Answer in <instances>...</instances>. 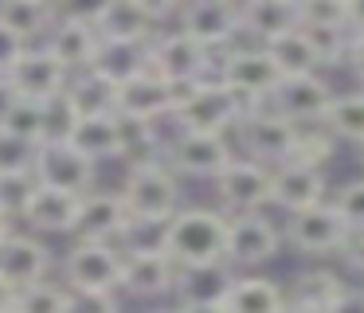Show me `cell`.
<instances>
[{
    "label": "cell",
    "instance_id": "6da1fadb",
    "mask_svg": "<svg viewBox=\"0 0 364 313\" xmlns=\"http://www.w3.org/2000/svg\"><path fill=\"white\" fill-rule=\"evenodd\" d=\"M228 223L220 208L212 203H188L168 223V258L184 274L220 270L228 266Z\"/></svg>",
    "mask_w": 364,
    "mask_h": 313
},
{
    "label": "cell",
    "instance_id": "7a4b0ae2",
    "mask_svg": "<svg viewBox=\"0 0 364 313\" xmlns=\"http://www.w3.org/2000/svg\"><path fill=\"white\" fill-rule=\"evenodd\" d=\"M173 90H176L173 122L181 133H220V137H231L239 129V122L247 117V110H251L220 78H204V83H192V86H173Z\"/></svg>",
    "mask_w": 364,
    "mask_h": 313
},
{
    "label": "cell",
    "instance_id": "3957f363",
    "mask_svg": "<svg viewBox=\"0 0 364 313\" xmlns=\"http://www.w3.org/2000/svg\"><path fill=\"white\" fill-rule=\"evenodd\" d=\"M118 196L126 203L129 219H173L181 211V176L161 153L149 161L126 164Z\"/></svg>",
    "mask_w": 364,
    "mask_h": 313
},
{
    "label": "cell",
    "instance_id": "277c9868",
    "mask_svg": "<svg viewBox=\"0 0 364 313\" xmlns=\"http://www.w3.org/2000/svg\"><path fill=\"white\" fill-rule=\"evenodd\" d=\"M176 16H181V4H161V0H102L90 8L102 43L134 47H149L168 28V20L176 23Z\"/></svg>",
    "mask_w": 364,
    "mask_h": 313
},
{
    "label": "cell",
    "instance_id": "5b68a950",
    "mask_svg": "<svg viewBox=\"0 0 364 313\" xmlns=\"http://www.w3.org/2000/svg\"><path fill=\"white\" fill-rule=\"evenodd\" d=\"M215 78L223 86H231L251 110L267 106L270 94L282 86V70L270 63L267 47H259V43H235L231 51H223L220 67H215Z\"/></svg>",
    "mask_w": 364,
    "mask_h": 313
},
{
    "label": "cell",
    "instance_id": "8992f818",
    "mask_svg": "<svg viewBox=\"0 0 364 313\" xmlns=\"http://www.w3.org/2000/svg\"><path fill=\"white\" fill-rule=\"evenodd\" d=\"M149 67L173 86H192V83H204V78H215L220 55L200 47L196 39L184 36L181 28H165L149 43Z\"/></svg>",
    "mask_w": 364,
    "mask_h": 313
},
{
    "label": "cell",
    "instance_id": "52a82bcc",
    "mask_svg": "<svg viewBox=\"0 0 364 313\" xmlns=\"http://www.w3.org/2000/svg\"><path fill=\"white\" fill-rule=\"evenodd\" d=\"M348 235H353V231H348V223L337 216V208H333L329 200L282 219L286 247H290L294 255H301V258H314V262L341 255V247H345Z\"/></svg>",
    "mask_w": 364,
    "mask_h": 313
},
{
    "label": "cell",
    "instance_id": "ba28073f",
    "mask_svg": "<svg viewBox=\"0 0 364 313\" xmlns=\"http://www.w3.org/2000/svg\"><path fill=\"white\" fill-rule=\"evenodd\" d=\"M122 266H126V250L118 243H87L75 239L63 255V286L67 290H110L122 294Z\"/></svg>",
    "mask_w": 364,
    "mask_h": 313
},
{
    "label": "cell",
    "instance_id": "9c48e42d",
    "mask_svg": "<svg viewBox=\"0 0 364 313\" xmlns=\"http://www.w3.org/2000/svg\"><path fill=\"white\" fill-rule=\"evenodd\" d=\"M270 180H274V169L251 161V156H235L212 180L215 208L223 216H259V211L270 208Z\"/></svg>",
    "mask_w": 364,
    "mask_h": 313
},
{
    "label": "cell",
    "instance_id": "30bf717a",
    "mask_svg": "<svg viewBox=\"0 0 364 313\" xmlns=\"http://www.w3.org/2000/svg\"><path fill=\"white\" fill-rule=\"evenodd\" d=\"M228 266L235 274H262V266L282 255L286 239L274 219L259 216H228Z\"/></svg>",
    "mask_w": 364,
    "mask_h": 313
},
{
    "label": "cell",
    "instance_id": "8fae6325",
    "mask_svg": "<svg viewBox=\"0 0 364 313\" xmlns=\"http://www.w3.org/2000/svg\"><path fill=\"white\" fill-rule=\"evenodd\" d=\"M176 28L192 36L200 47H208L212 55H223L243 39V4H235V0H192V4H181Z\"/></svg>",
    "mask_w": 364,
    "mask_h": 313
},
{
    "label": "cell",
    "instance_id": "7c38bea8",
    "mask_svg": "<svg viewBox=\"0 0 364 313\" xmlns=\"http://www.w3.org/2000/svg\"><path fill=\"white\" fill-rule=\"evenodd\" d=\"M239 145H243V156L267 164V169H278L294 156V141H298V125L286 122L282 114H274L270 106H255L247 110V117L235 129Z\"/></svg>",
    "mask_w": 364,
    "mask_h": 313
},
{
    "label": "cell",
    "instance_id": "4fadbf2b",
    "mask_svg": "<svg viewBox=\"0 0 364 313\" xmlns=\"http://www.w3.org/2000/svg\"><path fill=\"white\" fill-rule=\"evenodd\" d=\"M43 47H48L51 59H55L71 78L95 70L98 51H102V36H98L95 20H90V8H87V12H79V8L67 12V8H63V16L55 20V28H51V36H48V43H43Z\"/></svg>",
    "mask_w": 364,
    "mask_h": 313
},
{
    "label": "cell",
    "instance_id": "5bb4252c",
    "mask_svg": "<svg viewBox=\"0 0 364 313\" xmlns=\"http://www.w3.org/2000/svg\"><path fill=\"white\" fill-rule=\"evenodd\" d=\"M32 176L40 188H55V192H71V196H87L95 192L98 180V164L90 156H82L71 141H48L36 149V164Z\"/></svg>",
    "mask_w": 364,
    "mask_h": 313
},
{
    "label": "cell",
    "instance_id": "9a60e30c",
    "mask_svg": "<svg viewBox=\"0 0 364 313\" xmlns=\"http://www.w3.org/2000/svg\"><path fill=\"white\" fill-rule=\"evenodd\" d=\"M165 161L173 164L176 176L215 180L235 161V149H231V137H220V133H181L176 129L165 141Z\"/></svg>",
    "mask_w": 364,
    "mask_h": 313
},
{
    "label": "cell",
    "instance_id": "2e32d148",
    "mask_svg": "<svg viewBox=\"0 0 364 313\" xmlns=\"http://www.w3.org/2000/svg\"><path fill=\"white\" fill-rule=\"evenodd\" d=\"M173 110H176L173 83H165L153 67L141 70V75H134L129 83H122L118 90H114V114L129 117V122L161 125L165 117L173 122Z\"/></svg>",
    "mask_w": 364,
    "mask_h": 313
},
{
    "label": "cell",
    "instance_id": "e0dca14e",
    "mask_svg": "<svg viewBox=\"0 0 364 313\" xmlns=\"http://www.w3.org/2000/svg\"><path fill=\"white\" fill-rule=\"evenodd\" d=\"M333 98H337V90L325 75H301V78H282V86L270 94L267 106L294 125H321Z\"/></svg>",
    "mask_w": 364,
    "mask_h": 313
},
{
    "label": "cell",
    "instance_id": "ac0fdd59",
    "mask_svg": "<svg viewBox=\"0 0 364 313\" xmlns=\"http://www.w3.org/2000/svg\"><path fill=\"white\" fill-rule=\"evenodd\" d=\"M184 270L168 255H126L122 266V294L137 297L145 305L176 302V286H181Z\"/></svg>",
    "mask_w": 364,
    "mask_h": 313
},
{
    "label": "cell",
    "instance_id": "d6986e66",
    "mask_svg": "<svg viewBox=\"0 0 364 313\" xmlns=\"http://www.w3.org/2000/svg\"><path fill=\"white\" fill-rule=\"evenodd\" d=\"M329 200V180L321 169H309V164H278L274 180H270V208H278L282 216H298L306 208Z\"/></svg>",
    "mask_w": 364,
    "mask_h": 313
},
{
    "label": "cell",
    "instance_id": "ffe728a7",
    "mask_svg": "<svg viewBox=\"0 0 364 313\" xmlns=\"http://www.w3.org/2000/svg\"><path fill=\"white\" fill-rule=\"evenodd\" d=\"M79 208H82V196L36 184L32 200L20 211V223H24V231L40 235V239H48V235H75V227H79Z\"/></svg>",
    "mask_w": 364,
    "mask_h": 313
},
{
    "label": "cell",
    "instance_id": "44dd1931",
    "mask_svg": "<svg viewBox=\"0 0 364 313\" xmlns=\"http://www.w3.org/2000/svg\"><path fill=\"white\" fill-rule=\"evenodd\" d=\"M129 227V211L122 203L118 188H95V192L82 196L79 208V227H75V239L87 243H118Z\"/></svg>",
    "mask_w": 364,
    "mask_h": 313
},
{
    "label": "cell",
    "instance_id": "7402d4cb",
    "mask_svg": "<svg viewBox=\"0 0 364 313\" xmlns=\"http://www.w3.org/2000/svg\"><path fill=\"white\" fill-rule=\"evenodd\" d=\"M51 274V250L40 235L20 231L0 247V278L9 282L12 290H28L36 282H48Z\"/></svg>",
    "mask_w": 364,
    "mask_h": 313
},
{
    "label": "cell",
    "instance_id": "603a6c76",
    "mask_svg": "<svg viewBox=\"0 0 364 313\" xmlns=\"http://www.w3.org/2000/svg\"><path fill=\"white\" fill-rule=\"evenodd\" d=\"M9 83H12V90H16L20 98L48 102V98H55V94H63L67 86H71V75L51 59L48 47H28L24 59L12 67Z\"/></svg>",
    "mask_w": 364,
    "mask_h": 313
},
{
    "label": "cell",
    "instance_id": "cb8c5ba5",
    "mask_svg": "<svg viewBox=\"0 0 364 313\" xmlns=\"http://www.w3.org/2000/svg\"><path fill=\"white\" fill-rule=\"evenodd\" d=\"M348 286H353V282L341 278V270H333V266H325V262H314L286 282V302L301 305V309H314V313H329Z\"/></svg>",
    "mask_w": 364,
    "mask_h": 313
},
{
    "label": "cell",
    "instance_id": "d4e9b609",
    "mask_svg": "<svg viewBox=\"0 0 364 313\" xmlns=\"http://www.w3.org/2000/svg\"><path fill=\"white\" fill-rule=\"evenodd\" d=\"M59 16H63V8L48 4V0H0V28H9L24 47L48 43Z\"/></svg>",
    "mask_w": 364,
    "mask_h": 313
},
{
    "label": "cell",
    "instance_id": "484cf974",
    "mask_svg": "<svg viewBox=\"0 0 364 313\" xmlns=\"http://www.w3.org/2000/svg\"><path fill=\"white\" fill-rule=\"evenodd\" d=\"M298 28H301L298 0H247L243 4V39H251L259 47Z\"/></svg>",
    "mask_w": 364,
    "mask_h": 313
},
{
    "label": "cell",
    "instance_id": "4316f807",
    "mask_svg": "<svg viewBox=\"0 0 364 313\" xmlns=\"http://www.w3.org/2000/svg\"><path fill=\"white\" fill-rule=\"evenodd\" d=\"M231 313H282L286 309V282L270 274H235L223 294Z\"/></svg>",
    "mask_w": 364,
    "mask_h": 313
},
{
    "label": "cell",
    "instance_id": "83f0119b",
    "mask_svg": "<svg viewBox=\"0 0 364 313\" xmlns=\"http://www.w3.org/2000/svg\"><path fill=\"white\" fill-rule=\"evenodd\" d=\"M71 145L95 164L102 161H122L126 141H122V117L118 114H82L79 129L71 133Z\"/></svg>",
    "mask_w": 364,
    "mask_h": 313
},
{
    "label": "cell",
    "instance_id": "f1b7e54d",
    "mask_svg": "<svg viewBox=\"0 0 364 313\" xmlns=\"http://www.w3.org/2000/svg\"><path fill=\"white\" fill-rule=\"evenodd\" d=\"M270 55V63H274L278 70H282V78H301V75H325L321 59H317L314 43H309L306 31H286V36L270 39V43H262Z\"/></svg>",
    "mask_w": 364,
    "mask_h": 313
},
{
    "label": "cell",
    "instance_id": "f546056e",
    "mask_svg": "<svg viewBox=\"0 0 364 313\" xmlns=\"http://www.w3.org/2000/svg\"><path fill=\"white\" fill-rule=\"evenodd\" d=\"M325 129L337 141L348 145H364V90H337L329 114H325Z\"/></svg>",
    "mask_w": 364,
    "mask_h": 313
},
{
    "label": "cell",
    "instance_id": "4dcf8cb0",
    "mask_svg": "<svg viewBox=\"0 0 364 313\" xmlns=\"http://www.w3.org/2000/svg\"><path fill=\"white\" fill-rule=\"evenodd\" d=\"M141 70H149V47H134V43H102L95 63V75H102L114 86L129 83Z\"/></svg>",
    "mask_w": 364,
    "mask_h": 313
},
{
    "label": "cell",
    "instance_id": "1f68e13d",
    "mask_svg": "<svg viewBox=\"0 0 364 313\" xmlns=\"http://www.w3.org/2000/svg\"><path fill=\"white\" fill-rule=\"evenodd\" d=\"M298 8L309 31H353V0H298Z\"/></svg>",
    "mask_w": 364,
    "mask_h": 313
},
{
    "label": "cell",
    "instance_id": "d6a6232c",
    "mask_svg": "<svg viewBox=\"0 0 364 313\" xmlns=\"http://www.w3.org/2000/svg\"><path fill=\"white\" fill-rule=\"evenodd\" d=\"M0 133H9V137L24 141V145L40 149L48 145V125H43V102H28L20 98L16 106H12V114L0 122Z\"/></svg>",
    "mask_w": 364,
    "mask_h": 313
},
{
    "label": "cell",
    "instance_id": "836d02e7",
    "mask_svg": "<svg viewBox=\"0 0 364 313\" xmlns=\"http://www.w3.org/2000/svg\"><path fill=\"white\" fill-rule=\"evenodd\" d=\"M337 145H341V141L325 129V122L321 125H298V141H294V156H290V161L325 172V164L337 156Z\"/></svg>",
    "mask_w": 364,
    "mask_h": 313
},
{
    "label": "cell",
    "instance_id": "e575fe53",
    "mask_svg": "<svg viewBox=\"0 0 364 313\" xmlns=\"http://www.w3.org/2000/svg\"><path fill=\"white\" fill-rule=\"evenodd\" d=\"M168 223L173 219H129L122 250L126 255H168Z\"/></svg>",
    "mask_w": 364,
    "mask_h": 313
},
{
    "label": "cell",
    "instance_id": "d590c367",
    "mask_svg": "<svg viewBox=\"0 0 364 313\" xmlns=\"http://www.w3.org/2000/svg\"><path fill=\"white\" fill-rule=\"evenodd\" d=\"M82 122V110L79 102H75L71 86H67L63 94H55V98L43 102V125H48V141H71V133L79 129Z\"/></svg>",
    "mask_w": 364,
    "mask_h": 313
},
{
    "label": "cell",
    "instance_id": "8d00e7d4",
    "mask_svg": "<svg viewBox=\"0 0 364 313\" xmlns=\"http://www.w3.org/2000/svg\"><path fill=\"white\" fill-rule=\"evenodd\" d=\"M114 90H118V86L106 83V78L95 75V70L71 78V94H75V102H79L82 114H114Z\"/></svg>",
    "mask_w": 364,
    "mask_h": 313
},
{
    "label": "cell",
    "instance_id": "74e56055",
    "mask_svg": "<svg viewBox=\"0 0 364 313\" xmlns=\"http://www.w3.org/2000/svg\"><path fill=\"white\" fill-rule=\"evenodd\" d=\"M16 313H67V286L63 282H36V286L20 290Z\"/></svg>",
    "mask_w": 364,
    "mask_h": 313
},
{
    "label": "cell",
    "instance_id": "f35d334b",
    "mask_svg": "<svg viewBox=\"0 0 364 313\" xmlns=\"http://www.w3.org/2000/svg\"><path fill=\"white\" fill-rule=\"evenodd\" d=\"M329 203L348 223V231H364V176H353V180H345V184H337L329 196Z\"/></svg>",
    "mask_w": 364,
    "mask_h": 313
},
{
    "label": "cell",
    "instance_id": "ab89813d",
    "mask_svg": "<svg viewBox=\"0 0 364 313\" xmlns=\"http://www.w3.org/2000/svg\"><path fill=\"white\" fill-rule=\"evenodd\" d=\"M36 192V176L32 172H16V176H0V211H9L12 219H20L24 203Z\"/></svg>",
    "mask_w": 364,
    "mask_h": 313
},
{
    "label": "cell",
    "instance_id": "60d3db41",
    "mask_svg": "<svg viewBox=\"0 0 364 313\" xmlns=\"http://www.w3.org/2000/svg\"><path fill=\"white\" fill-rule=\"evenodd\" d=\"M67 313H122V294H110V290H67Z\"/></svg>",
    "mask_w": 364,
    "mask_h": 313
},
{
    "label": "cell",
    "instance_id": "b9f144b4",
    "mask_svg": "<svg viewBox=\"0 0 364 313\" xmlns=\"http://www.w3.org/2000/svg\"><path fill=\"white\" fill-rule=\"evenodd\" d=\"M36 164V149L24 141L0 133V176H16V172H32Z\"/></svg>",
    "mask_w": 364,
    "mask_h": 313
},
{
    "label": "cell",
    "instance_id": "7bdbcfd3",
    "mask_svg": "<svg viewBox=\"0 0 364 313\" xmlns=\"http://www.w3.org/2000/svg\"><path fill=\"white\" fill-rule=\"evenodd\" d=\"M24 51H28V47L20 43L9 28H0V75H12V67L24 59Z\"/></svg>",
    "mask_w": 364,
    "mask_h": 313
},
{
    "label": "cell",
    "instance_id": "ee69618b",
    "mask_svg": "<svg viewBox=\"0 0 364 313\" xmlns=\"http://www.w3.org/2000/svg\"><path fill=\"white\" fill-rule=\"evenodd\" d=\"M337 258L348 266V270H356V274L364 278V231H353V235H348V239H345V247H341V255H337Z\"/></svg>",
    "mask_w": 364,
    "mask_h": 313
},
{
    "label": "cell",
    "instance_id": "f6af8a7d",
    "mask_svg": "<svg viewBox=\"0 0 364 313\" xmlns=\"http://www.w3.org/2000/svg\"><path fill=\"white\" fill-rule=\"evenodd\" d=\"M329 313H364V282H360V286H348L345 294H341V302L333 305Z\"/></svg>",
    "mask_w": 364,
    "mask_h": 313
},
{
    "label": "cell",
    "instance_id": "bcb514c9",
    "mask_svg": "<svg viewBox=\"0 0 364 313\" xmlns=\"http://www.w3.org/2000/svg\"><path fill=\"white\" fill-rule=\"evenodd\" d=\"M181 313H231L223 297H204V302H176Z\"/></svg>",
    "mask_w": 364,
    "mask_h": 313
},
{
    "label": "cell",
    "instance_id": "7dc6e473",
    "mask_svg": "<svg viewBox=\"0 0 364 313\" xmlns=\"http://www.w3.org/2000/svg\"><path fill=\"white\" fill-rule=\"evenodd\" d=\"M20 102V94L12 90V83H9V75H0V122L12 114V106Z\"/></svg>",
    "mask_w": 364,
    "mask_h": 313
},
{
    "label": "cell",
    "instance_id": "c3c4849f",
    "mask_svg": "<svg viewBox=\"0 0 364 313\" xmlns=\"http://www.w3.org/2000/svg\"><path fill=\"white\" fill-rule=\"evenodd\" d=\"M348 67H353V78H356V90H364V39L353 47V59H348Z\"/></svg>",
    "mask_w": 364,
    "mask_h": 313
},
{
    "label": "cell",
    "instance_id": "681fc988",
    "mask_svg": "<svg viewBox=\"0 0 364 313\" xmlns=\"http://www.w3.org/2000/svg\"><path fill=\"white\" fill-rule=\"evenodd\" d=\"M16 297H20V290H12L9 282L0 278V313H12V309H16Z\"/></svg>",
    "mask_w": 364,
    "mask_h": 313
},
{
    "label": "cell",
    "instance_id": "f907efd6",
    "mask_svg": "<svg viewBox=\"0 0 364 313\" xmlns=\"http://www.w3.org/2000/svg\"><path fill=\"white\" fill-rule=\"evenodd\" d=\"M12 235H16V219H12L9 211H0V247H4Z\"/></svg>",
    "mask_w": 364,
    "mask_h": 313
},
{
    "label": "cell",
    "instance_id": "816d5d0a",
    "mask_svg": "<svg viewBox=\"0 0 364 313\" xmlns=\"http://www.w3.org/2000/svg\"><path fill=\"white\" fill-rule=\"evenodd\" d=\"M353 39H356V43L364 39V4L353 8Z\"/></svg>",
    "mask_w": 364,
    "mask_h": 313
},
{
    "label": "cell",
    "instance_id": "f5cc1de1",
    "mask_svg": "<svg viewBox=\"0 0 364 313\" xmlns=\"http://www.w3.org/2000/svg\"><path fill=\"white\" fill-rule=\"evenodd\" d=\"M145 313H181V305H176V302H161V305H149Z\"/></svg>",
    "mask_w": 364,
    "mask_h": 313
},
{
    "label": "cell",
    "instance_id": "db71d44e",
    "mask_svg": "<svg viewBox=\"0 0 364 313\" xmlns=\"http://www.w3.org/2000/svg\"><path fill=\"white\" fill-rule=\"evenodd\" d=\"M282 313H314V309H301V305H290V302H286V309Z\"/></svg>",
    "mask_w": 364,
    "mask_h": 313
},
{
    "label": "cell",
    "instance_id": "11a10c76",
    "mask_svg": "<svg viewBox=\"0 0 364 313\" xmlns=\"http://www.w3.org/2000/svg\"><path fill=\"white\" fill-rule=\"evenodd\" d=\"M356 164H360V176H364V145H356Z\"/></svg>",
    "mask_w": 364,
    "mask_h": 313
},
{
    "label": "cell",
    "instance_id": "9f6ffc18",
    "mask_svg": "<svg viewBox=\"0 0 364 313\" xmlns=\"http://www.w3.org/2000/svg\"><path fill=\"white\" fill-rule=\"evenodd\" d=\"M12 313H16V309H12Z\"/></svg>",
    "mask_w": 364,
    "mask_h": 313
}]
</instances>
